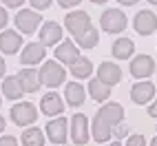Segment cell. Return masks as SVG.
<instances>
[{"label":"cell","mask_w":157,"mask_h":146,"mask_svg":"<svg viewBox=\"0 0 157 146\" xmlns=\"http://www.w3.org/2000/svg\"><path fill=\"white\" fill-rule=\"evenodd\" d=\"M126 133H128V129H126V126H117V129H115V135H117V137H124Z\"/></svg>","instance_id":"obj_33"},{"label":"cell","mask_w":157,"mask_h":146,"mask_svg":"<svg viewBox=\"0 0 157 146\" xmlns=\"http://www.w3.org/2000/svg\"><path fill=\"white\" fill-rule=\"evenodd\" d=\"M56 58L71 67L80 58V47H75L71 40H64V42H60V47H56Z\"/></svg>","instance_id":"obj_16"},{"label":"cell","mask_w":157,"mask_h":146,"mask_svg":"<svg viewBox=\"0 0 157 146\" xmlns=\"http://www.w3.org/2000/svg\"><path fill=\"white\" fill-rule=\"evenodd\" d=\"M98 40H100L98 29H95V27H89L82 36H78V38H75V42H78L80 47H84V49H93V47L98 44Z\"/></svg>","instance_id":"obj_25"},{"label":"cell","mask_w":157,"mask_h":146,"mask_svg":"<svg viewBox=\"0 0 157 146\" xmlns=\"http://www.w3.org/2000/svg\"><path fill=\"white\" fill-rule=\"evenodd\" d=\"M11 120L18 126H29L38 120V111L31 102H20V104H13L11 106Z\"/></svg>","instance_id":"obj_4"},{"label":"cell","mask_w":157,"mask_h":146,"mask_svg":"<svg viewBox=\"0 0 157 146\" xmlns=\"http://www.w3.org/2000/svg\"><path fill=\"white\" fill-rule=\"evenodd\" d=\"M124 117V109L117 102H109L98 111L95 120H93V140L98 142H106L111 140V135H115V129L122 124Z\"/></svg>","instance_id":"obj_1"},{"label":"cell","mask_w":157,"mask_h":146,"mask_svg":"<svg viewBox=\"0 0 157 146\" xmlns=\"http://www.w3.org/2000/svg\"><path fill=\"white\" fill-rule=\"evenodd\" d=\"M100 25H102L104 31H109V33H120V31L126 29V16H124V11H120V9H106L100 18Z\"/></svg>","instance_id":"obj_3"},{"label":"cell","mask_w":157,"mask_h":146,"mask_svg":"<svg viewBox=\"0 0 157 146\" xmlns=\"http://www.w3.org/2000/svg\"><path fill=\"white\" fill-rule=\"evenodd\" d=\"M22 144L25 146H44V133L40 129H27L22 133Z\"/></svg>","instance_id":"obj_24"},{"label":"cell","mask_w":157,"mask_h":146,"mask_svg":"<svg viewBox=\"0 0 157 146\" xmlns=\"http://www.w3.org/2000/svg\"><path fill=\"white\" fill-rule=\"evenodd\" d=\"M2 93H5L7 100H20V98H22L25 91H22V84H20L18 75L5 78V82H2Z\"/></svg>","instance_id":"obj_20"},{"label":"cell","mask_w":157,"mask_h":146,"mask_svg":"<svg viewBox=\"0 0 157 146\" xmlns=\"http://www.w3.org/2000/svg\"><path fill=\"white\" fill-rule=\"evenodd\" d=\"M104 146H122L120 142H111V144H104Z\"/></svg>","instance_id":"obj_37"},{"label":"cell","mask_w":157,"mask_h":146,"mask_svg":"<svg viewBox=\"0 0 157 146\" xmlns=\"http://www.w3.org/2000/svg\"><path fill=\"white\" fill-rule=\"evenodd\" d=\"M153 71H155V60L151 56L133 58V62H131V75L133 78H137V80L148 78V75H153Z\"/></svg>","instance_id":"obj_9"},{"label":"cell","mask_w":157,"mask_h":146,"mask_svg":"<svg viewBox=\"0 0 157 146\" xmlns=\"http://www.w3.org/2000/svg\"><path fill=\"white\" fill-rule=\"evenodd\" d=\"M0 104H2V100H0Z\"/></svg>","instance_id":"obj_41"},{"label":"cell","mask_w":157,"mask_h":146,"mask_svg":"<svg viewBox=\"0 0 157 146\" xmlns=\"http://www.w3.org/2000/svg\"><path fill=\"white\" fill-rule=\"evenodd\" d=\"M148 2H151V5H157V0H148Z\"/></svg>","instance_id":"obj_40"},{"label":"cell","mask_w":157,"mask_h":146,"mask_svg":"<svg viewBox=\"0 0 157 146\" xmlns=\"http://www.w3.org/2000/svg\"><path fill=\"white\" fill-rule=\"evenodd\" d=\"M133 27H135V31H137L140 36H151L157 29V16L153 11H146V9L144 11H137V16L133 20Z\"/></svg>","instance_id":"obj_7"},{"label":"cell","mask_w":157,"mask_h":146,"mask_svg":"<svg viewBox=\"0 0 157 146\" xmlns=\"http://www.w3.org/2000/svg\"><path fill=\"white\" fill-rule=\"evenodd\" d=\"M5 67H7V64H5V60H2V58H0V78H2V75H5Z\"/></svg>","instance_id":"obj_34"},{"label":"cell","mask_w":157,"mask_h":146,"mask_svg":"<svg viewBox=\"0 0 157 146\" xmlns=\"http://www.w3.org/2000/svg\"><path fill=\"white\" fill-rule=\"evenodd\" d=\"M0 146H18V142L11 135H5V137H0Z\"/></svg>","instance_id":"obj_28"},{"label":"cell","mask_w":157,"mask_h":146,"mask_svg":"<svg viewBox=\"0 0 157 146\" xmlns=\"http://www.w3.org/2000/svg\"><path fill=\"white\" fill-rule=\"evenodd\" d=\"M40 25V13L33 11V9H22L16 16V27L22 31V33H33Z\"/></svg>","instance_id":"obj_8"},{"label":"cell","mask_w":157,"mask_h":146,"mask_svg":"<svg viewBox=\"0 0 157 146\" xmlns=\"http://www.w3.org/2000/svg\"><path fill=\"white\" fill-rule=\"evenodd\" d=\"M5 131V117H0V133Z\"/></svg>","instance_id":"obj_36"},{"label":"cell","mask_w":157,"mask_h":146,"mask_svg":"<svg viewBox=\"0 0 157 146\" xmlns=\"http://www.w3.org/2000/svg\"><path fill=\"white\" fill-rule=\"evenodd\" d=\"M40 109H42L44 115H60L62 111H64V102L58 93H47L40 102Z\"/></svg>","instance_id":"obj_17"},{"label":"cell","mask_w":157,"mask_h":146,"mask_svg":"<svg viewBox=\"0 0 157 146\" xmlns=\"http://www.w3.org/2000/svg\"><path fill=\"white\" fill-rule=\"evenodd\" d=\"M20 47H22V38H20L18 31L7 29V31L0 33V51H2V53L11 56V53H16Z\"/></svg>","instance_id":"obj_13"},{"label":"cell","mask_w":157,"mask_h":146,"mask_svg":"<svg viewBox=\"0 0 157 146\" xmlns=\"http://www.w3.org/2000/svg\"><path fill=\"white\" fill-rule=\"evenodd\" d=\"M69 69H71V73H73V78L84 80V78H89V75H91V71H93V62L80 56V58H78V60L69 67Z\"/></svg>","instance_id":"obj_22"},{"label":"cell","mask_w":157,"mask_h":146,"mask_svg":"<svg viewBox=\"0 0 157 146\" xmlns=\"http://www.w3.org/2000/svg\"><path fill=\"white\" fill-rule=\"evenodd\" d=\"M151 146H157V137H155V140H153V142H151Z\"/></svg>","instance_id":"obj_39"},{"label":"cell","mask_w":157,"mask_h":146,"mask_svg":"<svg viewBox=\"0 0 157 146\" xmlns=\"http://www.w3.org/2000/svg\"><path fill=\"white\" fill-rule=\"evenodd\" d=\"M120 2H122V5H135L137 0H120Z\"/></svg>","instance_id":"obj_35"},{"label":"cell","mask_w":157,"mask_h":146,"mask_svg":"<svg viewBox=\"0 0 157 146\" xmlns=\"http://www.w3.org/2000/svg\"><path fill=\"white\" fill-rule=\"evenodd\" d=\"M51 2H53V0H31L33 9H47V7H51Z\"/></svg>","instance_id":"obj_27"},{"label":"cell","mask_w":157,"mask_h":146,"mask_svg":"<svg viewBox=\"0 0 157 146\" xmlns=\"http://www.w3.org/2000/svg\"><path fill=\"white\" fill-rule=\"evenodd\" d=\"M91 2H95V5H102V2H106V0H91Z\"/></svg>","instance_id":"obj_38"},{"label":"cell","mask_w":157,"mask_h":146,"mask_svg":"<svg viewBox=\"0 0 157 146\" xmlns=\"http://www.w3.org/2000/svg\"><path fill=\"white\" fill-rule=\"evenodd\" d=\"M60 40H62V27L58 22H44L40 29V44L51 47V44H58Z\"/></svg>","instance_id":"obj_15"},{"label":"cell","mask_w":157,"mask_h":146,"mask_svg":"<svg viewBox=\"0 0 157 146\" xmlns=\"http://www.w3.org/2000/svg\"><path fill=\"white\" fill-rule=\"evenodd\" d=\"M133 51H135V44L131 38H120L113 42V56L117 60H128L133 56Z\"/></svg>","instance_id":"obj_21"},{"label":"cell","mask_w":157,"mask_h":146,"mask_svg":"<svg viewBox=\"0 0 157 146\" xmlns=\"http://www.w3.org/2000/svg\"><path fill=\"white\" fill-rule=\"evenodd\" d=\"M89 137L91 135H89V120H86V115H82V113L73 115V120H71V140L78 146H82V144L89 142Z\"/></svg>","instance_id":"obj_6"},{"label":"cell","mask_w":157,"mask_h":146,"mask_svg":"<svg viewBox=\"0 0 157 146\" xmlns=\"http://www.w3.org/2000/svg\"><path fill=\"white\" fill-rule=\"evenodd\" d=\"M64 78H67L64 67L58 64V62H53V60L44 62L42 69H40V82H42V84H47V86H51V89L60 86L62 82H64Z\"/></svg>","instance_id":"obj_2"},{"label":"cell","mask_w":157,"mask_h":146,"mask_svg":"<svg viewBox=\"0 0 157 146\" xmlns=\"http://www.w3.org/2000/svg\"><path fill=\"white\" fill-rule=\"evenodd\" d=\"M44 53H47V49L44 44H40V42H31L22 49V58H20V62L22 64H27V69L31 64H40V62L44 60Z\"/></svg>","instance_id":"obj_11"},{"label":"cell","mask_w":157,"mask_h":146,"mask_svg":"<svg viewBox=\"0 0 157 146\" xmlns=\"http://www.w3.org/2000/svg\"><path fill=\"white\" fill-rule=\"evenodd\" d=\"M126 146H146V140H144V135H131Z\"/></svg>","instance_id":"obj_26"},{"label":"cell","mask_w":157,"mask_h":146,"mask_svg":"<svg viewBox=\"0 0 157 146\" xmlns=\"http://www.w3.org/2000/svg\"><path fill=\"white\" fill-rule=\"evenodd\" d=\"M155 98V84L153 82H135V86L131 89V100L135 104H146Z\"/></svg>","instance_id":"obj_12"},{"label":"cell","mask_w":157,"mask_h":146,"mask_svg":"<svg viewBox=\"0 0 157 146\" xmlns=\"http://www.w3.org/2000/svg\"><path fill=\"white\" fill-rule=\"evenodd\" d=\"M47 137L53 144H64L67 142V120L56 117L47 124Z\"/></svg>","instance_id":"obj_14"},{"label":"cell","mask_w":157,"mask_h":146,"mask_svg":"<svg viewBox=\"0 0 157 146\" xmlns=\"http://www.w3.org/2000/svg\"><path fill=\"white\" fill-rule=\"evenodd\" d=\"M89 93H91V98L95 102H104V100H109V95H111V86H106L104 82H100L95 78V80L89 82Z\"/></svg>","instance_id":"obj_23"},{"label":"cell","mask_w":157,"mask_h":146,"mask_svg":"<svg viewBox=\"0 0 157 146\" xmlns=\"http://www.w3.org/2000/svg\"><path fill=\"white\" fill-rule=\"evenodd\" d=\"M18 80H20V84H22V91L25 93H36L40 89V73H36L33 69H22L18 73Z\"/></svg>","instance_id":"obj_18"},{"label":"cell","mask_w":157,"mask_h":146,"mask_svg":"<svg viewBox=\"0 0 157 146\" xmlns=\"http://www.w3.org/2000/svg\"><path fill=\"white\" fill-rule=\"evenodd\" d=\"M58 2H60V7L69 9V7H75V5H80V0H58Z\"/></svg>","instance_id":"obj_30"},{"label":"cell","mask_w":157,"mask_h":146,"mask_svg":"<svg viewBox=\"0 0 157 146\" xmlns=\"http://www.w3.org/2000/svg\"><path fill=\"white\" fill-rule=\"evenodd\" d=\"M98 80L104 82L106 86H115L122 80V69L117 64H113V62H102L98 69Z\"/></svg>","instance_id":"obj_10"},{"label":"cell","mask_w":157,"mask_h":146,"mask_svg":"<svg viewBox=\"0 0 157 146\" xmlns=\"http://www.w3.org/2000/svg\"><path fill=\"white\" fill-rule=\"evenodd\" d=\"M2 2H5L7 7H20V5L25 2V0H2Z\"/></svg>","instance_id":"obj_31"},{"label":"cell","mask_w":157,"mask_h":146,"mask_svg":"<svg viewBox=\"0 0 157 146\" xmlns=\"http://www.w3.org/2000/svg\"><path fill=\"white\" fill-rule=\"evenodd\" d=\"M64 100L69 106H80L84 102V89H82L80 82H69L64 89Z\"/></svg>","instance_id":"obj_19"},{"label":"cell","mask_w":157,"mask_h":146,"mask_svg":"<svg viewBox=\"0 0 157 146\" xmlns=\"http://www.w3.org/2000/svg\"><path fill=\"white\" fill-rule=\"evenodd\" d=\"M148 115H151V117H157V100L148 106Z\"/></svg>","instance_id":"obj_32"},{"label":"cell","mask_w":157,"mask_h":146,"mask_svg":"<svg viewBox=\"0 0 157 146\" xmlns=\"http://www.w3.org/2000/svg\"><path fill=\"white\" fill-rule=\"evenodd\" d=\"M64 25H67V29H69L75 38L82 36L89 27H93V25H91V18H89L86 11H71V13H67Z\"/></svg>","instance_id":"obj_5"},{"label":"cell","mask_w":157,"mask_h":146,"mask_svg":"<svg viewBox=\"0 0 157 146\" xmlns=\"http://www.w3.org/2000/svg\"><path fill=\"white\" fill-rule=\"evenodd\" d=\"M7 20H9V16H7V11H5V7H0V29L7 27Z\"/></svg>","instance_id":"obj_29"}]
</instances>
